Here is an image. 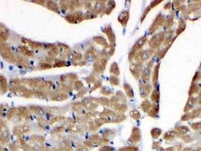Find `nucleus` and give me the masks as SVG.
<instances>
[{
  "mask_svg": "<svg viewBox=\"0 0 201 151\" xmlns=\"http://www.w3.org/2000/svg\"><path fill=\"white\" fill-rule=\"evenodd\" d=\"M164 36H165V34L163 33H158L157 35H155L154 37H152V39L149 42L150 46L152 48H157L158 46L160 45V43L162 42V41L164 39Z\"/></svg>",
  "mask_w": 201,
  "mask_h": 151,
  "instance_id": "obj_1",
  "label": "nucleus"
},
{
  "mask_svg": "<svg viewBox=\"0 0 201 151\" xmlns=\"http://www.w3.org/2000/svg\"><path fill=\"white\" fill-rule=\"evenodd\" d=\"M141 140V132L138 128H133L132 135L128 140V144L133 145L136 143H138Z\"/></svg>",
  "mask_w": 201,
  "mask_h": 151,
  "instance_id": "obj_2",
  "label": "nucleus"
},
{
  "mask_svg": "<svg viewBox=\"0 0 201 151\" xmlns=\"http://www.w3.org/2000/svg\"><path fill=\"white\" fill-rule=\"evenodd\" d=\"M154 53V50L153 49H148V50H145L142 52H140L137 57H136V60H138L139 63H141V62L147 60L149 58H150V56L152 55V54Z\"/></svg>",
  "mask_w": 201,
  "mask_h": 151,
  "instance_id": "obj_3",
  "label": "nucleus"
},
{
  "mask_svg": "<svg viewBox=\"0 0 201 151\" xmlns=\"http://www.w3.org/2000/svg\"><path fill=\"white\" fill-rule=\"evenodd\" d=\"M165 21L164 20V17L162 15H158L157 17H156V19L154 20V24H152V26L150 27V33H152V32H154L155 30L157 29L158 27L163 24V23Z\"/></svg>",
  "mask_w": 201,
  "mask_h": 151,
  "instance_id": "obj_4",
  "label": "nucleus"
},
{
  "mask_svg": "<svg viewBox=\"0 0 201 151\" xmlns=\"http://www.w3.org/2000/svg\"><path fill=\"white\" fill-rule=\"evenodd\" d=\"M129 18V12H128V11H124V12H121L120 15H119L118 20L119 21V23H121L122 25H123V26H126Z\"/></svg>",
  "mask_w": 201,
  "mask_h": 151,
  "instance_id": "obj_5",
  "label": "nucleus"
},
{
  "mask_svg": "<svg viewBox=\"0 0 201 151\" xmlns=\"http://www.w3.org/2000/svg\"><path fill=\"white\" fill-rule=\"evenodd\" d=\"M151 90V86L150 85H140V95L142 98H146Z\"/></svg>",
  "mask_w": 201,
  "mask_h": 151,
  "instance_id": "obj_6",
  "label": "nucleus"
},
{
  "mask_svg": "<svg viewBox=\"0 0 201 151\" xmlns=\"http://www.w3.org/2000/svg\"><path fill=\"white\" fill-rule=\"evenodd\" d=\"M130 71L135 78H138L140 76V68L138 63H131Z\"/></svg>",
  "mask_w": 201,
  "mask_h": 151,
  "instance_id": "obj_7",
  "label": "nucleus"
},
{
  "mask_svg": "<svg viewBox=\"0 0 201 151\" xmlns=\"http://www.w3.org/2000/svg\"><path fill=\"white\" fill-rule=\"evenodd\" d=\"M146 42H147V37H146L145 36H144L143 37H142L140 39H138V40L137 41V42L134 45L132 50H134V49H135V51L140 50L144 45V44L146 43Z\"/></svg>",
  "mask_w": 201,
  "mask_h": 151,
  "instance_id": "obj_8",
  "label": "nucleus"
},
{
  "mask_svg": "<svg viewBox=\"0 0 201 151\" xmlns=\"http://www.w3.org/2000/svg\"><path fill=\"white\" fill-rule=\"evenodd\" d=\"M194 104H195V99H194V98L190 97V98L188 99L187 102L185 107V109H184V111H185V113H187L191 108L194 107Z\"/></svg>",
  "mask_w": 201,
  "mask_h": 151,
  "instance_id": "obj_9",
  "label": "nucleus"
},
{
  "mask_svg": "<svg viewBox=\"0 0 201 151\" xmlns=\"http://www.w3.org/2000/svg\"><path fill=\"white\" fill-rule=\"evenodd\" d=\"M151 106L152 105H151V104H150V102L149 101L145 100V101H144L143 102H142V104L141 105V107H142V110L144 111L145 113H149V111L151 109Z\"/></svg>",
  "mask_w": 201,
  "mask_h": 151,
  "instance_id": "obj_10",
  "label": "nucleus"
},
{
  "mask_svg": "<svg viewBox=\"0 0 201 151\" xmlns=\"http://www.w3.org/2000/svg\"><path fill=\"white\" fill-rule=\"evenodd\" d=\"M123 87H124V89L126 92V94L129 98H133L134 97V94H133V91L132 89L131 88V86L129 85L128 83L125 82L124 85H123Z\"/></svg>",
  "mask_w": 201,
  "mask_h": 151,
  "instance_id": "obj_11",
  "label": "nucleus"
},
{
  "mask_svg": "<svg viewBox=\"0 0 201 151\" xmlns=\"http://www.w3.org/2000/svg\"><path fill=\"white\" fill-rule=\"evenodd\" d=\"M150 69H151V66L150 64H148L143 70V73H142V77L144 79H149L150 78Z\"/></svg>",
  "mask_w": 201,
  "mask_h": 151,
  "instance_id": "obj_12",
  "label": "nucleus"
},
{
  "mask_svg": "<svg viewBox=\"0 0 201 151\" xmlns=\"http://www.w3.org/2000/svg\"><path fill=\"white\" fill-rule=\"evenodd\" d=\"M159 65H157L155 69H154V71L153 73V82H154V88L156 87V85L157 83V79H158V71H159Z\"/></svg>",
  "mask_w": 201,
  "mask_h": 151,
  "instance_id": "obj_13",
  "label": "nucleus"
},
{
  "mask_svg": "<svg viewBox=\"0 0 201 151\" xmlns=\"http://www.w3.org/2000/svg\"><path fill=\"white\" fill-rule=\"evenodd\" d=\"M153 106L151 107V110L149 111L148 114L149 116H152V117H154L155 116H157L158 113V111H159V106L158 105H152Z\"/></svg>",
  "mask_w": 201,
  "mask_h": 151,
  "instance_id": "obj_14",
  "label": "nucleus"
},
{
  "mask_svg": "<svg viewBox=\"0 0 201 151\" xmlns=\"http://www.w3.org/2000/svg\"><path fill=\"white\" fill-rule=\"evenodd\" d=\"M151 99L154 102L157 103L159 99V92L157 89H154L153 93H152V96H151Z\"/></svg>",
  "mask_w": 201,
  "mask_h": 151,
  "instance_id": "obj_15",
  "label": "nucleus"
},
{
  "mask_svg": "<svg viewBox=\"0 0 201 151\" xmlns=\"http://www.w3.org/2000/svg\"><path fill=\"white\" fill-rule=\"evenodd\" d=\"M175 137V131L169 132L164 135V139L166 141H170V140H172Z\"/></svg>",
  "mask_w": 201,
  "mask_h": 151,
  "instance_id": "obj_16",
  "label": "nucleus"
},
{
  "mask_svg": "<svg viewBox=\"0 0 201 151\" xmlns=\"http://www.w3.org/2000/svg\"><path fill=\"white\" fill-rule=\"evenodd\" d=\"M161 133H162L161 130L159 128H157L152 129V131H151V135L153 137V138H154V139L159 137V135H161Z\"/></svg>",
  "mask_w": 201,
  "mask_h": 151,
  "instance_id": "obj_17",
  "label": "nucleus"
},
{
  "mask_svg": "<svg viewBox=\"0 0 201 151\" xmlns=\"http://www.w3.org/2000/svg\"><path fill=\"white\" fill-rule=\"evenodd\" d=\"M188 128H187V127H185V126H180V127H178V128H176V130H175V132H178L179 134H181V135H184V134H185V133H187V132H188Z\"/></svg>",
  "mask_w": 201,
  "mask_h": 151,
  "instance_id": "obj_18",
  "label": "nucleus"
},
{
  "mask_svg": "<svg viewBox=\"0 0 201 151\" xmlns=\"http://www.w3.org/2000/svg\"><path fill=\"white\" fill-rule=\"evenodd\" d=\"M130 116L134 119V120H138L141 117V113L138 110H132L130 113Z\"/></svg>",
  "mask_w": 201,
  "mask_h": 151,
  "instance_id": "obj_19",
  "label": "nucleus"
},
{
  "mask_svg": "<svg viewBox=\"0 0 201 151\" xmlns=\"http://www.w3.org/2000/svg\"><path fill=\"white\" fill-rule=\"evenodd\" d=\"M198 91V87L197 86V85L195 83H192L191 86H190V89L189 91V93H190V96H191L192 94L197 93Z\"/></svg>",
  "mask_w": 201,
  "mask_h": 151,
  "instance_id": "obj_20",
  "label": "nucleus"
},
{
  "mask_svg": "<svg viewBox=\"0 0 201 151\" xmlns=\"http://www.w3.org/2000/svg\"><path fill=\"white\" fill-rule=\"evenodd\" d=\"M191 127L192 128L195 129V130H197L199 129L200 128H201V122H197V123H193L191 125Z\"/></svg>",
  "mask_w": 201,
  "mask_h": 151,
  "instance_id": "obj_21",
  "label": "nucleus"
},
{
  "mask_svg": "<svg viewBox=\"0 0 201 151\" xmlns=\"http://www.w3.org/2000/svg\"><path fill=\"white\" fill-rule=\"evenodd\" d=\"M159 143H158V142H154V144H153V145H152V149H154V150H155V149H157V148H159Z\"/></svg>",
  "mask_w": 201,
  "mask_h": 151,
  "instance_id": "obj_22",
  "label": "nucleus"
},
{
  "mask_svg": "<svg viewBox=\"0 0 201 151\" xmlns=\"http://www.w3.org/2000/svg\"><path fill=\"white\" fill-rule=\"evenodd\" d=\"M199 75H200V73H199V72H197V73H196V74L194 75V77L193 80H194V79H195V81L198 80V79L200 78V76H199Z\"/></svg>",
  "mask_w": 201,
  "mask_h": 151,
  "instance_id": "obj_23",
  "label": "nucleus"
},
{
  "mask_svg": "<svg viewBox=\"0 0 201 151\" xmlns=\"http://www.w3.org/2000/svg\"><path fill=\"white\" fill-rule=\"evenodd\" d=\"M199 101H200V104H201V91L200 94V96H199Z\"/></svg>",
  "mask_w": 201,
  "mask_h": 151,
  "instance_id": "obj_24",
  "label": "nucleus"
},
{
  "mask_svg": "<svg viewBox=\"0 0 201 151\" xmlns=\"http://www.w3.org/2000/svg\"><path fill=\"white\" fill-rule=\"evenodd\" d=\"M191 151H201V149H198V150H191Z\"/></svg>",
  "mask_w": 201,
  "mask_h": 151,
  "instance_id": "obj_25",
  "label": "nucleus"
}]
</instances>
